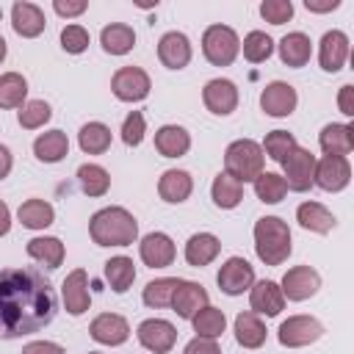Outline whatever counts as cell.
<instances>
[{
    "instance_id": "cell-15",
    "label": "cell",
    "mask_w": 354,
    "mask_h": 354,
    "mask_svg": "<svg viewBox=\"0 0 354 354\" xmlns=\"http://www.w3.org/2000/svg\"><path fill=\"white\" fill-rule=\"evenodd\" d=\"M138 257L149 268H166L177 257V246L166 232H147L138 243Z\"/></svg>"
},
{
    "instance_id": "cell-12",
    "label": "cell",
    "mask_w": 354,
    "mask_h": 354,
    "mask_svg": "<svg viewBox=\"0 0 354 354\" xmlns=\"http://www.w3.org/2000/svg\"><path fill=\"white\" fill-rule=\"evenodd\" d=\"M299 105V94L290 83L285 80H271L263 91H260V108L266 116H274V119H285L296 111Z\"/></svg>"
},
{
    "instance_id": "cell-34",
    "label": "cell",
    "mask_w": 354,
    "mask_h": 354,
    "mask_svg": "<svg viewBox=\"0 0 354 354\" xmlns=\"http://www.w3.org/2000/svg\"><path fill=\"white\" fill-rule=\"evenodd\" d=\"M210 196H213V205H216V207L232 210V207H238L241 199H243V183H238V180L230 177L227 171H218V174L213 177Z\"/></svg>"
},
{
    "instance_id": "cell-31",
    "label": "cell",
    "mask_w": 354,
    "mask_h": 354,
    "mask_svg": "<svg viewBox=\"0 0 354 354\" xmlns=\"http://www.w3.org/2000/svg\"><path fill=\"white\" fill-rule=\"evenodd\" d=\"M25 252H28L30 260H36V263H41V266H47V268H58V266L64 263V254H66L61 238H55V235L30 238L28 246H25Z\"/></svg>"
},
{
    "instance_id": "cell-48",
    "label": "cell",
    "mask_w": 354,
    "mask_h": 354,
    "mask_svg": "<svg viewBox=\"0 0 354 354\" xmlns=\"http://www.w3.org/2000/svg\"><path fill=\"white\" fill-rule=\"evenodd\" d=\"M86 8H88L86 0H53V11H55L58 17H64V19H75V17H80Z\"/></svg>"
},
{
    "instance_id": "cell-14",
    "label": "cell",
    "mask_w": 354,
    "mask_h": 354,
    "mask_svg": "<svg viewBox=\"0 0 354 354\" xmlns=\"http://www.w3.org/2000/svg\"><path fill=\"white\" fill-rule=\"evenodd\" d=\"M238 100H241L238 86L230 77H213L202 88V102L216 116H230L238 108Z\"/></svg>"
},
{
    "instance_id": "cell-5",
    "label": "cell",
    "mask_w": 354,
    "mask_h": 354,
    "mask_svg": "<svg viewBox=\"0 0 354 354\" xmlns=\"http://www.w3.org/2000/svg\"><path fill=\"white\" fill-rule=\"evenodd\" d=\"M202 53L213 66H230L241 53V39L230 25H210L202 33Z\"/></svg>"
},
{
    "instance_id": "cell-30",
    "label": "cell",
    "mask_w": 354,
    "mask_h": 354,
    "mask_svg": "<svg viewBox=\"0 0 354 354\" xmlns=\"http://www.w3.org/2000/svg\"><path fill=\"white\" fill-rule=\"evenodd\" d=\"M266 335H268V329H266V324L260 321L257 313L243 310V313L235 315V340H238V346L260 348L266 343Z\"/></svg>"
},
{
    "instance_id": "cell-54",
    "label": "cell",
    "mask_w": 354,
    "mask_h": 354,
    "mask_svg": "<svg viewBox=\"0 0 354 354\" xmlns=\"http://www.w3.org/2000/svg\"><path fill=\"white\" fill-rule=\"evenodd\" d=\"M8 230H11V210H8V205L0 199V238L8 235Z\"/></svg>"
},
{
    "instance_id": "cell-41",
    "label": "cell",
    "mask_w": 354,
    "mask_h": 354,
    "mask_svg": "<svg viewBox=\"0 0 354 354\" xmlns=\"http://www.w3.org/2000/svg\"><path fill=\"white\" fill-rule=\"evenodd\" d=\"M252 185H254L257 199L266 202V205H277V202H282L285 194H288V185H285L282 174H277V171H263Z\"/></svg>"
},
{
    "instance_id": "cell-17",
    "label": "cell",
    "mask_w": 354,
    "mask_h": 354,
    "mask_svg": "<svg viewBox=\"0 0 354 354\" xmlns=\"http://www.w3.org/2000/svg\"><path fill=\"white\" fill-rule=\"evenodd\" d=\"M191 39L183 30H166L158 41V58L166 69H185L191 64Z\"/></svg>"
},
{
    "instance_id": "cell-4",
    "label": "cell",
    "mask_w": 354,
    "mask_h": 354,
    "mask_svg": "<svg viewBox=\"0 0 354 354\" xmlns=\"http://www.w3.org/2000/svg\"><path fill=\"white\" fill-rule=\"evenodd\" d=\"M263 147L252 138H238L224 149V171L238 183H254L263 174Z\"/></svg>"
},
{
    "instance_id": "cell-45",
    "label": "cell",
    "mask_w": 354,
    "mask_h": 354,
    "mask_svg": "<svg viewBox=\"0 0 354 354\" xmlns=\"http://www.w3.org/2000/svg\"><path fill=\"white\" fill-rule=\"evenodd\" d=\"M119 133H122V141H124L127 147H138V144L144 141V133H147V119H144V113H141V111H130V113L124 116Z\"/></svg>"
},
{
    "instance_id": "cell-28",
    "label": "cell",
    "mask_w": 354,
    "mask_h": 354,
    "mask_svg": "<svg viewBox=\"0 0 354 354\" xmlns=\"http://www.w3.org/2000/svg\"><path fill=\"white\" fill-rule=\"evenodd\" d=\"M155 149L163 158H183L191 149V133L180 124H163L155 130Z\"/></svg>"
},
{
    "instance_id": "cell-57",
    "label": "cell",
    "mask_w": 354,
    "mask_h": 354,
    "mask_svg": "<svg viewBox=\"0 0 354 354\" xmlns=\"http://www.w3.org/2000/svg\"><path fill=\"white\" fill-rule=\"evenodd\" d=\"M88 354H100V351H88Z\"/></svg>"
},
{
    "instance_id": "cell-43",
    "label": "cell",
    "mask_w": 354,
    "mask_h": 354,
    "mask_svg": "<svg viewBox=\"0 0 354 354\" xmlns=\"http://www.w3.org/2000/svg\"><path fill=\"white\" fill-rule=\"evenodd\" d=\"M50 116H53L50 102H44V100H25V105L17 113V122H19L22 130H39V127H44L50 122Z\"/></svg>"
},
{
    "instance_id": "cell-24",
    "label": "cell",
    "mask_w": 354,
    "mask_h": 354,
    "mask_svg": "<svg viewBox=\"0 0 354 354\" xmlns=\"http://www.w3.org/2000/svg\"><path fill=\"white\" fill-rule=\"evenodd\" d=\"M318 147L324 149V155L346 158L354 149V127L351 124H340V122L324 124L321 133H318Z\"/></svg>"
},
{
    "instance_id": "cell-1",
    "label": "cell",
    "mask_w": 354,
    "mask_h": 354,
    "mask_svg": "<svg viewBox=\"0 0 354 354\" xmlns=\"http://www.w3.org/2000/svg\"><path fill=\"white\" fill-rule=\"evenodd\" d=\"M55 315V293L36 268L0 271V340L36 335Z\"/></svg>"
},
{
    "instance_id": "cell-29",
    "label": "cell",
    "mask_w": 354,
    "mask_h": 354,
    "mask_svg": "<svg viewBox=\"0 0 354 354\" xmlns=\"http://www.w3.org/2000/svg\"><path fill=\"white\" fill-rule=\"evenodd\" d=\"M33 155L36 160L41 163H58L69 155V138L64 130H47V133H39L36 141H33Z\"/></svg>"
},
{
    "instance_id": "cell-23",
    "label": "cell",
    "mask_w": 354,
    "mask_h": 354,
    "mask_svg": "<svg viewBox=\"0 0 354 354\" xmlns=\"http://www.w3.org/2000/svg\"><path fill=\"white\" fill-rule=\"evenodd\" d=\"M194 191V177L185 169H166L158 180V196L169 205H183Z\"/></svg>"
},
{
    "instance_id": "cell-21",
    "label": "cell",
    "mask_w": 354,
    "mask_h": 354,
    "mask_svg": "<svg viewBox=\"0 0 354 354\" xmlns=\"http://www.w3.org/2000/svg\"><path fill=\"white\" fill-rule=\"evenodd\" d=\"M348 58V36L337 28L326 30L318 41V64L324 72H340Z\"/></svg>"
},
{
    "instance_id": "cell-44",
    "label": "cell",
    "mask_w": 354,
    "mask_h": 354,
    "mask_svg": "<svg viewBox=\"0 0 354 354\" xmlns=\"http://www.w3.org/2000/svg\"><path fill=\"white\" fill-rule=\"evenodd\" d=\"M260 147H263V155H268L271 160L282 163V160H285V155H288L293 147H299V144H296L293 133H288V130H271Z\"/></svg>"
},
{
    "instance_id": "cell-39",
    "label": "cell",
    "mask_w": 354,
    "mask_h": 354,
    "mask_svg": "<svg viewBox=\"0 0 354 354\" xmlns=\"http://www.w3.org/2000/svg\"><path fill=\"white\" fill-rule=\"evenodd\" d=\"M77 183L86 196H105L111 188V174L100 163H83L77 166Z\"/></svg>"
},
{
    "instance_id": "cell-11",
    "label": "cell",
    "mask_w": 354,
    "mask_h": 354,
    "mask_svg": "<svg viewBox=\"0 0 354 354\" xmlns=\"http://www.w3.org/2000/svg\"><path fill=\"white\" fill-rule=\"evenodd\" d=\"M348 183H351V163H348V158L324 155L321 160H315L313 185H318V188H324V191H329V194H337V191H343Z\"/></svg>"
},
{
    "instance_id": "cell-53",
    "label": "cell",
    "mask_w": 354,
    "mask_h": 354,
    "mask_svg": "<svg viewBox=\"0 0 354 354\" xmlns=\"http://www.w3.org/2000/svg\"><path fill=\"white\" fill-rule=\"evenodd\" d=\"M11 166H14V158H11V149L6 144H0V180H6L11 174Z\"/></svg>"
},
{
    "instance_id": "cell-33",
    "label": "cell",
    "mask_w": 354,
    "mask_h": 354,
    "mask_svg": "<svg viewBox=\"0 0 354 354\" xmlns=\"http://www.w3.org/2000/svg\"><path fill=\"white\" fill-rule=\"evenodd\" d=\"M100 44L108 55H124L136 47V30L124 22H111L100 30Z\"/></svg>"
},
{
    "instance_id": "cell-2",
    "label": "cell",
    "mask_w": 354,
    "mask_h": 354,
    "mask_svg": "<svg viewBox=\"0 0 354 354\" xmlns=\"http://www.w3.org/2000/svg\"><path fill=\"white\" fill-rule=\"evenodd\" d=\"M88 235L97 246H130L138 238V221L127 207L111 205L88 218Z\"/></svg>"
},
{
    "instance_id": "cell-37",
    "label": "cell",
    "mask_w": 354,
    "mask_h": 354,
    "mask_svg": "<svg viewBox=\"0 0 354 354\" xmlns=\"http://www.w3.org/2000/svg\"><path fill=\"white\" fill-rule=\"evenodd\" d=\"M28 97V80L19 72H3L0 75V111L22 108Z\"/></svg>"
},
{
    "instance_id": "cell-32",
    "label": "cell",
    "mask_w": 354,
    "mask_h": 354,
    "mask_svg": "<svg viewBox=\"0 0 354 354\" xmlns=\"http://www.w3.org/2000/svg\"><path fill=\"white\" fill-rule=\"evenodd\" d=\"M17 218H19V224L28 227V230H47V227L55 221V207H53L47 199L33 196V199H25V202L19 205Z\"/></svg>"
},
{
    "instance_id": "cell-18",
    "label": "cell",
    "mask_w": 354,
    "mask_h": 354,
    "mask_svg": "<svg viewBox=\"0 0 354 354\" xmlns=\"http://www.w3.org/2000/svg\"><path fill=\"white\" fill-rule=\"evenodd\" d=\"M88 335L91 340H97L100 346H122L130 337V324L124 315L119 313H100L91 324H88Z\"/></svg>"
},
{
    "instance_id": "cell-19",
    "label": "cell",
    "mask_w": 354,
    "mask_h": 354,
    "mask_svg": "<svg viewBox=\"0 0 354 354\" xmlns=\"http://www.w3.org/2000/svg\"><path fill=\"white\" fill-rule=\"evenodd\" d=\"M11 28L17 36L22 39H36L44 33L47 28V17L44 11L36 6V3H28V0H17L11 6Z\"/></svg>"
},
{
    "instance_id": "cell-25",
    "label": "cell",
    "mask_w": 354,
    "mask_h": 354,
    "mask_svg": "<svg viewBox=\"0 0 354 354\" xmlns=\"http://www.w3.org/2000/svg\"><path fill=\"white\" fill-rule=\"evenodd\" d=\"M296 221H299L301 230H310V232H318V235L332 232L335 224H337L335 213L329 207H324L321 202H313V199H307L296 207Z\"/></svg>"
},
{
    "instance_id": "cell-27",
    "label": "cell",
    "mask_w": 354,
    "mask_h": 354,
    "mask_svg": "<svg viewBox=\"0 0 354 354\" xmlns=\"http://www.w3.org/2000/svg\"><path fill=\"white\" fill-rule=\"evenodd\" d=\"M221 252V241L213 235V232H194L188 241H185V263L194 266V268H202L207 263H213Z\"/></svg>"
},
{
    "instance_id": "cell-50",
    "label": "cell",
    "mask_w": 354,
    "mask_h": 354,
    "mask_svg": "<svg viewBox=\"0 0 354 354\" xmlns=\"http://www.w3.org/2000/svg\"><path fill=\"white\" fill-rule=\"evenodd\" d=\"M22 354H66V351L55 340H30L22 346Z\"/></svg>"
},
{
    "instance_id": "cell-46",
    "label": "cell",
    "mask_w": 354,
    "mask_h": 354,
    "mask_svg": "<svg viewBox=\"0 0 354 354\" xmlns=\"http://www.w3.org/2000/svg\"><path fill=\"white\" fill-rule=\"evenodd\" d=\"M260 17L271 25H285L293 17V3L290 0H263L260 3Z\"/></svg>"
},
{
    "instance_id": "cell-20",
    "label": "cell",
    "mask_w": 354,
    "mask_h": 354,
    "mask_svg": "<svg viewBox=\"0 0 354 354\" xmlns=\"http://www.w3.org/2000/svg\"><path fill=\"white\" fill-rule=\"evenodd\" d=\"M210 301H207V290L199 285V282H194V279H180L177 282V288H174V293H171V310L180 315V318H194L202 307H207Z\"/></svg>"
},
{
    "instance_id": "cell-10",
    "label": "cell",
    "mask_w": 354,
    "mask_h": 354,
    "mask_svg": "<svg viewBox=\"0 0 354 354\" xmlns=\"http://www.w3.org/2000/svg\"><path fill=\"white\" fill-rule=\"evenodd\" d=\"M136 337H138V343L147 351H152V354H169L174 348V343H177V329L166 318H147V321L138 324Z\"/></svg>"
},
{
    "instance_id": "cell-8",
    "label": "cell",
    "mask_w": 354,
    "mask_h": 354,
    "mask_svg": "<svg viewBox=\"0 0 354 354\" xmlns=\"http://www.w3.org/2000/svg\"><path fill=\"white\" fill-rule=\"evenodd\" d=\"M152 80L141 66H119L111 77V91L122 102H141L149 97Z\"/></svg>"
},
{
    "instance_id": "cell-38",
    "label": "cell",
    "mask_w": 354,
    "mask_h": 354,
    "mask_svg": "<svg viewBox=\"0 0 354 354\" xmlns=\"http://www.w3.org/2000/svg\"><path fill=\"white\" fill-rule=\"evenodd\" d=\"M191 324H194L196 337H213V340H218L224 335V329H227V315H224V310L207 304V307H202L191 318Z\"/></svg>"
},
{
    "instance_id": "cell-47",
    "label": "cell",
    "mask_w": 354,
    "mask_h": 354,
    "mask_svg": "<svg viewBox=\"0 0 354 354\" xmlns=\"http://www.w3.org/2000/svg\"><path fill=\"white\" fill-rule=\"evenodd\" d=\"M88 30L83 28V25H77V22H72V25H66L64 30H61V47L66 50V53H72V55H80L86 47H88Z\"/></svg>"
},
{
    "instance_id": "cell-40",
    "label": "cell",
    "mask_w": 354,
    "mask_h": 354,
    "mask_svg": "<svg viewBox=\"0 0 354 354\" xmlns=\"http://www.w3.org/2000/svg\"><path fill=\"white\" fill-rule=\"evenodd\" d=\"M241 50H243V58L249 64H263L274 53V39L266 30H249L241 41Z\"/></svg>"
},
{
    "instance_id": "cell-9",
    "label": "cell",
    "mask_w": 354,
    "mask_h": 354,
    "mask_svg": "<svg viewBox=\"0 0 354 354\" xmlns=\"http://www.w3.org/2000/svg\"><path fill=\"white\" fill-rule=\"evenodd\" d=\"M279 290L288 301H304L321 290V274L313 266H293L285 271Z\"/></svg>"
},
{
    "instance_id": "cell-26",
    "label": "cell",
    "mask_w": 354,
    "mask_h": 354,
    "mask_svg": "<svg viewBox=\"0 0 354 354\" xmlns=\"http://www.w3.org/2000/svg\"><path fill=\"white\" fill-rule=\"evenodd\" d=\"M277 50H279V61H282L285 66L299 69V66H304V64L310 61V55H313V41H310L307 33L290 30V33H285V36L279 39Z\"/></svg>"
},
{
    "instance_id": "cell-52",
    "label": "cell",
    "mask_w": 354,
    "mask_h": 354,
    "mask_svg": "<svg viewBox=\"0 0 354 354\" xmlns=\"http://www.w3.org/2000/svg\"><path fill=\"white\" fill-rule=\"evenodd\" d=\"M304 8L313 14H326V11L340 8V0H304Z\"/></svg>"
},
{
    "instance_id": "cell-16",
    "label": "cell",
    "mask_w": 354,
    "mask_h": 354,
    "mask_svg": "<svg viewBox=\"0 0 354 354\" xmlns=\"http://www.w3.org/2000/svg\"><path fill=\"white\" fill-rule=\"evenodd\" d=\"M61 301L69 315H83L91 307V293H88V274L83 268H75L66 274L61 282Z\"/></svg>"
},
{
    "instance_id": "cell-22",
    "label": "cell",
    "mask_w": 354,
    "mask_h": 354,
    "mask_svg": "<svg viewBox=\"0 0 354 354\" xmlns=\"http://www.w3.org/2000/svg\"><path fill=\"white\" fill-rule=\"evenodd\" d=\"M249 304H252V313L257 315H266V318H274L285 310V296L279 290V282L274 279H260L249 288Z\"/></svg>"
},
{
    "instance_id": "cell-6",
    "label": "cell",
    "mask_w": 354,
    "mask_h": 354,
    "mask_svg": "<svg viewBox=\"0 0 354 354\" xmlns=\"http://www.w3.org/2000/svg\"><path fill=\"white\" fill-rule=\"evenodd\" d=\"M315 155L304 147H293L285 160H282V180L288 185V191H310L313 188V177H315Z\"/></svg>"
},
{
    "instance_id": "cell-42",
    "label": "cell",
    "mask_w": 354,
    "mask_h": 354,
    "mask_svg": "<svg viewBox=\"0 0 354 354\" xmlns=\"http://www.w3.org/2000/svg\"><path fill=\"white\" fill-rule=\"evenodd\" d=\"M177 282H180L177 277H160V279L147 282V288H144V293H141L144 304H147V307H152V310L169 307V304H171V293H174Z\"/></svg>"
},
{
    "instance_id": "cell-36",
    "label": "cell",
    "mask_w": 354,
    "mask_h": 354,
    "mask_svg": "<svg viewBox=\"0 0 354 354\" xmlns=\"http://www.w3.org/2000/svg\"><path fill=\"white\" fill-rule=\"evenodd\" d=\"M105 279L111 285L113 293H127L133 279H136V266L127 254H116L105 263Z\"/></svg>"
},
{
    "instance_id": "cell-51",
    "label": "cell",
    "mask_w": 354,
    "mask_h": 354,
    "mask_svg": "<svg viewBox=\"0 0 354 354\" xmlns=\"http://www.w3.org/2000/svg\"><path fill=\"white\" fill-rule=\"evenodd\" d=\"M337 108H340V113H343V116H354V86H351V83L340 86Z\"/></svg>"
},
{
    "instance_id": "cell-3",
    "label": "cell",
    "mask_w": 354,
    "mask_h": 354,
    "mask_svg": "<svg viewBox=\"0 0 354 354\" xmlns=\"http://www.w3.org/2000/svg\"><path fill=\"white\" fill-rule=\"evenodd\" d=\"M254 252L266 266H282L290 252V227L279 216H263L254 221Z\"/></svg>"
},
{
    "instance_id": "cell-7",
    "label": "cell",
    "mask_w": 354,
    "mask_h": 354,
    "mask_svg": "<svg viewBox=\"0 0 354 354\" xmlns=\"http://www.w3.org/2000/svg\"><path fill=\"white\" fill-rule=\"evenodd\" d=\"M321 335H324V324L315 315H290L277 329V337L285 348H304L321 340Z\"/></svg>"
},
{
    "instance_id": "cell-49",
    "label": "cell",
    "mask_w": 354,
    "mask_h": 354,
    "mask_svg": "<svg viewBox=\"0 0 354 354\" xmlns=\"http://www.w3.org/2000/svg\"><path fill=\"white\" fill-rule=\"evenodd\" d=\"M183 354H221V348H218V340L213 337H194L185 343Z\"/></svg>"
},
{
    "instance_id": "cell-55",
    "label": "cell",
    "mask_w": 354,
    "mask_h": 354,
    "mask_svg": "<svg viewBox=\"0 0 354 354\" xmlns=\"http://www.w3.org/2000/svg\"><path fill=\"white\" fill-rule=\"evenodd\" d=\"M6 53H8V44H6V39L0 36V64L6 61Z\"/></svg>"
},
{
    "instance_id": "cell-35",
    "label": "cell",
    "mask_w": 354,
    "mask_h": 354,
    "mask_svg": "<svg viewBox=\"0 0 354 354\" xmlns=\"http://www.w3.org/2000/svg\"><path fill=\"white\" fill-rule=\"evenodd\" d=\"M111 141H113L111 127L102 124V122H86L80 127V133H77V144H80V149L86 155H102V152H108L111 149Z\"/></svg>"
},
{
    "instance_id": "cell-56",
    "label": "cell",
    "mask_w": 354,
    "mask_h": 354,
    "mask_svg": "<svg viewBox=\"0 0 354 354\" xmlns=\"http://www.w3.org/2000/svg\"><path fill=\"white\" fill-rule=\"evenodd\" d=\"M0 19H3V8H0Z\"/></svg>"
},
{
    "instance_id": "cell-13",
    "label": "cell",
    "mask_w": 354,
    "mask_h": 354,
    "mask_svg": "<svg viewBox=\"0 0 354 354\" xmlns=\"http://www.w3.org/2000/svg\"><path fill=\"white\" fill-rule=\"evenodd\" d=\"M216 282L221 288V293L227 296H241L243 290H249L254 285V268L249 266V260L243 257H227L216 274Z\"/></svg>"
}]
</instances>
